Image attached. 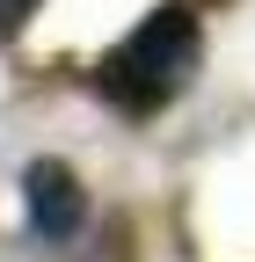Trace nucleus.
<instances>
[{"label": "nucleus", "instance_id": "obj_1", "mask_svg": "<svg viewBox=\"0 0 255 262\" xmlns=\"http://www.w3.org/2000/svg\"><path fill=\"white\" fill-rule=\"evenodd\" d=\"M197 51H204L197 15H189V8H153L132 37L95 66V95H102L117 117H153V110H168L175 95L189 88Z\"/></svg>", "mask_w": 255, "mask_h": 262}, {"label": "nucleus", "instance_id": "obj_2", "mask_svg": "<svg viewBox=\"0 0 255 262\" xmlns=\"http://www.w3.org/2000/svg\"><path fill=\"white\" fill-rule=\"evenodd\" d=\"M22 204H29V226H37L44 241H66L80 226V175L66 168V160H29Z\"/></svg>", "mask_w": 255, "mask_h": 262}, {"label": "nucleus", "instance_id": "obj_3", "mask_svg": "<svg viewBox=\"0 0 255 262\" xmlns=\"http://www.w3.org/2000/svg\"><path fill=\"white\" fill-rule=\"evenodd\" d=\"M29 8H37V0H0V37H15V29L29 22Z\"/></svg>", "mask_w": 255, "mask_h": 262}]
</instances>
